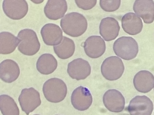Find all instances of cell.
Returning <instances> with one entry per match:
<instances>
[{"mask_svg": "<svg viewBox=\"0 0 154 115\" xmlns=\"http://www.w3.org/2000/svg\"><path fill=\"white\" fill-rule=\"evenodd\" d=\"M71 101L72 106L76 109L85 111L89 108L92 104V96L87 88L80 86L72 92Z\"/></svg>", "mask_w": 154, "mask_h": 115, "instance_id": "obj_9", "label": "cell"}, {"mask_svg": "<svg viewBox=\"0 0 154 115\" xmlns=\"http://www.w3.org/2000/svg\"><path fill=\"white\" fill-rule=\"evenodd\" d=\"M38 115V114H35V115Z\"/></svg>", "mask_w": 154, "mask_h": 115, "instance_id": "obj_26", "label": "cell"}, {"mask_svg": "<svg viewBox=\"0 0 154 115\" xmlns=\"http://www.w3.org/2000/svg\"><path fill=\"white\" fill-rule=\"evenodd\" d=\"M133 83L137 91L142 93H148L154 87V76L148 71H141L135 75Z\"/></svg>", "mask_w": 154, "mask_h": 115, "instance_id": "obj_17", "label": "cell"}, {"mask_svg": "<svg viewBox=\"0 0 154 115\" xmlns=\"http://www.w3.org/2000/svg\"><path fill=\"white\" fill-rule=\"evenodd\" d=\"M103 102L106 108L111 112L120 113L125 108V98L120 91L116 90H107L104 94Z\"/></svg>", "mask_w": 154, "mask_h": 115, "instance_id": "obj_10", "label": "cell"}, {"mask_svg": "<svg viewBox=\"0 0 154 115\" xmlns=\"http://www.w3.org/2000/svg\"><path fill=\"white\" fill-rule=\"evenodd\" d=\"M1 78L5 82L10 83L16 80L20 74L17 63L11 59L4 60L0 64Z\"/></svg>", "mask_w": 154, "mask_h": 115, "instance_id": "obj_16", "label": "cell"}, {"mask_svg": "<svg viewBox=\"0 0 154 115\" xmlns=\"http://www.w3.org/2000/svg\"><path fill=\"white\" fill-rule=\"evenodd\" d=\"M67 9V3L65 0H49L45 7L44 12L46 16L50 20H57L64 16Z\"/></svg>", "mask_w": 154, "mask_h": 115, "instance_id": "obj_15", "label": "cell"}, {"mask_svg": "<svg viewBox=\"0 0 154 115\" xmlns=\"http://www.w3.org/2000/svg\"><path fill=\"white\" fill-rule=\"evenodd\" d=\"M43 91L45 98L49 102L58 103L63 101L67 93L66 84L59 78H54L44 83Z\"/></svg>", "mask_w": 154, "mask_h": 115, "instance_id": "obj_3", "label": "cell"}, {"mask_svg": "<svg viewBox=\"0 0 154 115\" xmlns=\"http://www.w3.org/2000/svg\"><path fill=\"white\" fill-rule=\"evenodd\" d=\"M120 26L118 21L114 18L107 17L103 18L99 26V32L106 41L114 40L118 36Z\"/></svg>", "mask_w": 154, "mask_h": 115, "instance_id": "obj_14", "label": "cell"}, {"mask_svg": "<svg viewBox=\"0 0 154 115\" xmlns=\"http://www.w3.org/2000/svg\"><path fill=\"white\" fill-rule=\"evenodd\" d=\"M54 51L59 58L66 59L71 57L75 52V45L70 38L64 36L62 41L59 45L54 46Z\"/></svg>", "mask_w": 154, "mask_h": 115, "instance_id": "obj_21", "label": "cell"}, {"mask_svg": "<svg viewBox=\"0 0 154 115\" xmlns=\"http://www.w3.org/2000/svg\"><path fill=\"white\" fill-rule=\"evenodd\" d=\"M60 25L63 32L72 37H78L86 31L88 28L86 19L77 12L66 14L61 19Z\"/></svg>", "mask_w": 154, "mask_h": 115, "instance_id": "obj_1", "label": "cell"}, {"mask_svg": "<svg viewBox=\"0 0 154 115\" xmlns=\"http://www.w3.org/2000/svg\"><path fill=\"white\" fill-rule=\"evenodd\" d=\"M19 44L18 49L23 54L33 56L40 50L41 45L36 34L34 30L26 29L18 33Z\"/></svg>", "mask_w": 154, "mask_h": 115, "instance_id": "obj_2", "label": "cell"}, {"mask_svg": "<svg viewBox=\"0 0 154 115\" xmlns=\"http://www.w3.org/2000/svg\"><path fill=\"white\" fill-rule=\"evenodd\" d=\"M1 110L3 115H19L20 112L13 99L7 95L0 97Z\"/></svg>", "mask_w": 154, "mask_h": 115, "instance_id": "obj_23", "label": "cell"}, {"mask_svg": "<svg viewBox=\"0 0 154 115\" xmlns=\"http://www.w3.org/2000/svg\"><path fill=\"white\" fill-rule=\"evenodd\" d=\"M67 71L72 79L79 80L85 79L90 75L91 68L88 61L78 58L69 63Z\"/></svg>", "mask_w": 154, "mask_h": 115, "instance_id": "obj_11", "label": "cell"}, {"mask_svg": "<svg viewBox=\"0 0 154 115\" xmlns=\"http://www.w3.org/2000/svg\"><path fill=\"white\" fill-rule=\"evenodd\" d=\"M121 1H100L101 8L106 12H114L120 7Z\"/></svg>", "mask_w": 154, "mask_h": 115, "instance_id": "obj_24", "label": "cell"}, {"mask_svg": "<svg viewBox=\"0 0 154 115\" xmlns=\"http://www.w3.org/2000/svg\"><path fill=\"white\" fill-rule=\"evenodd\" d=\"M113 49L117 56L129 60L136 57L138 52V46L137 42L132 37H122L115 41Z\"/></svg>", "mask_w": 154, "mask_h": 115, "instance_id": "obj_4", "label": "cell"}, {"mask_svg": "<svg viewBox=\"0 0 154 115\" xmlns=\"http://www.w3.org/2000/svg\"><path fill=\"white\" fill-rule=\"evenodd\" d=\"M77 6L79 8L84 10H90L96 5L97 1H75Z\"/></svg>", "mask_w": 154, "mask_h": 115, "instance_id": "obj_25", "label": "cell"}, {"mask_svg": "<svg viewBox=\"0 0 154 115\" xmlns=\"http://www.w3.org/2000/svg\"><path fill=\"white\" fill-rule=\"evenodd\" d=\"M41 34L45 43L48 46L57 45L63 39V32L60 27L56 24L49 23L41 29Z\"/></svg>", "mask_w": 154, "mask_h": 115, "instance_id": "obj_13", "label": "cell"}, {"mask_svg": "<svg viewBox=\"0 0 154 115\" xmlns=\"http://www.w3.org/2000/svg\"><path fill=\"white\" fill-rule=\"evenodd\" d=\"M57 62L52 55L45 53L38 58L36 63L37 70L41 74L48 75L52 73L57 68Z\"/></svg>", "mask_w": 154, "mask_h": 115, "instance_id": "obj_20", "label": "cell"}, {"mask_svg": "<svg viewBox=\"0 0 154 115\" xmlns=\"http://www.w3.org/2000/svg\"><path fill=\"white\" fill-rule=\"evenodd\" d=\"M125 71L122 60L116 56L109 57L103 62L101 72L103 76L109 81H114L121 78Z\"/></svg>", "mask_w": 154, "mask_h": 115, "instance_id": "obj_5", "label": "cell"}, {"mask_svg": "<svg viewBox=\"0 0 154 115\" xmlns=\"http://www.w3.org/2000/svg\"><path fill=\"white\" fill-rule=\"evenodd\" d=\"M18 101L22 110L27 115L36 109L41 103L39 93L33 87L23 89Z\"/></svg>", "mask_w": 154, "mask_h": 115, "instance_id": "obj_6", "label": "cell"}, {"mask_svg": "<svg viewBox=\"0 0 154 115\" xmlns=\"http://www.w3.org/2000/svg\"><path fill=\"white\" fill-rule=\"evenodd\" d=\"M122 25L126 33L130 35H135L141 32L143 24L141 19L136 14L129 13L122 17Z\"/></svg>", "mask_w": 154, "mask_h": 115, "instance_id": "obj_19", "label": "cell"}, {"mask_svg": "<svg viewBox=\"0 0 154 115\" xmlns=\"http://www.w3.org/2000/svg\"><path fill=\"white\" fill-rule=\"evenodd\" d=\"M133 10L146 24L152 23L154 20V2L153 1L137 0L133 5Z\"/></svg>", "mask_w": 154, "mask_h": 115, "instance_id": "obj_18", "label": "cell"}, {"mask_svg": "<svg viewBox=\"0 0 154 115\" xmlns=\"http://www.w3.org/2000/svg\"><path fill=\"white\" fill-rule=\"evenodd\" d=\"M85 52L91 58H98L105 52V42L100 36H93L88 37L84 45Z\"/></svg>", "mask_w": 154, "mask_h": 115, "instance_id": "obj_12", "label": "cell"}, {"mask_svg": "<svg viewBox=\"0 0 154 115\" xmlns=\"http://www.w3.org/2000/svg\"><path fill=\"white\" fill-rule=\"evenodd\" d=\"M153 110L152 101L145 95L136 96L131 101L128 107L130 115H151Z\"/></svg>", "mask_w": 154, "mask_h": 115, "instance_id": "obj_8", "label": "cell"}, {"mask_svg": "<svg viewBox=\"0 0 154 115\" xmlns=\"http://www.w3.org/2000/svg\"></svg>", "mask_w": 154, "mask_h": 115, "instance_id": "obj_27", "label": "cell"}, {"mask_svg": "<svg viewBox=\"0 0 154 115\" xmlns=\"http://www.w3.org/2000/svg\"><path fill=\"white\" fill-rule=\"evenodd\" d=\"M0 39L1 54L8 55L13 53L19 44L17 37L9 32H1Z\"/></svg>", "mask_w": 154, "mask_h": 115, "instance_id": "obj_22", "label": "cell"}, {"mask_svg": "<svg viewBox=\"0 0 154 115\" xmlns=\"http://www.w3.org/2000/svg\"><path fill=\"white\" fill-rule=\"evenodd\" d=\"M2 8L6 16L14 20H20L24 17L29 10L28 3L25 0H5Z\"/></svg>", "mask_w": 154, "mask_h": 115, "instance_id": "obj_7", "label": "cell"}]
</instances>
